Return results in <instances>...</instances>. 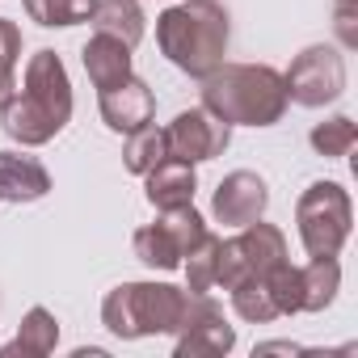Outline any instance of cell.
Instances as JSON below:
<instances>
[{
    "mask_svg": "<svg viewBox=\"0 0 358 358\" xmlns=\"http://www.w3.org/2000/svg\"><path fill=\"white\" fill-rule=\"evenodd\" d=\"M207 232L203 215L194 211V203L186 207H173V211H160L156 224L139 228L135 232V257L152 270H182V257L190 253V245Z\"/></svg>",
    "mask_w": 358,
    "mask_h": 358,
    "instance_id": "7",
    "label": "cell"
},
{
    "mask_svg": "<svg viewBox=\"0 0 358 358\" xmlns=\"http://www.w3.org/2000/svg\"><path fill=\"white\" fill-rule=\"evenodd\" d=\"M232 143V127L224 118H215L207 106L199 110H182L169 127H164V148L173 160H186V164H199V160H215L224 156Z\"/></svg>",
    "mask_w": 358,
    "mask_h": 358,
    "instance_id": "10",
    "label": "cell"
},
{
    "mask_svg": "<svg viewBox=\"0 0 358 358\" xmlns=\"http://www.w3.org/2000/svg\"><path fill=\"white\" fill-rule=\"evenodd\" d=\"M80 59H85L89 80L97 85V93L131 76V47L122 38H114V34H93L85 43V51H80Z\"/></svg>",
    "mask_w": 358,
    "mask_h": 358,
    "instance_id": "15",
    "label": "cell"
},
{
    "mask_svg": "<svg viewBox=\"0 0 358 358\" xmlns=\"http://www.w3.org/2000/svg\"><path fill=\"white\" fill-rule=\"evenodd\" d=\"M194 190H199V177H194V164H186V160L164 156L156 169L143 173V194L156 211H173V207L194 203Z\"/></svg>",
    "mask_w": 358,
    "mask_h": 358,
    "instance_id": "13",
    "label": "cell"
},
{
    "mask_svg": "<svg viewBox=\"0 0 358 358\" xmlns=\"http://www.w3.org/2000/svg\"><path fill=\"white\" fill-rule=\"evenodd\" d=\"M266 207H270V186L262 182L257 173H249V169L228 173L220 182V190H215V199H211L215 220L228 224V228H245V224L262 220Z\"/></svg>",
    "mask_w": 358,
    "mask_h": 358,
    "instance_id": "11",
    "label": "cell"
},
{
    "mask_svg": "<svg viewBox=\"0 0 358 358\" xmlns=\"http://www.w3.org/2000/svg\"><path fill=\"white\" fill-rule=\"evenodd\" d=\"M232 308H236L249 324H270V320H278V308H274V295H270L266 278H245L241 287H232Z\"/></svg>",
    "mask_w": 358,
    "mask_h": 358,
    "instance_id": "22",
    "label": "cell"
},
{
    "mask_svg": "<svg viewBox=\"0 0 358 358\" xmlns=\"http://www.w3.org/2000/svg\"><path fill=\"white\" fill-rule=\"evenodd\" d=\"M182 266H186V291H211L215 287V266H220V236H211V232H203L194 245H190V253L182 257Z\"/></svg>",
    "mask_w": 358,
    "mask_h": 358,
    "instance_id": "20",
    "label": "cell"
},
{
    "mask_svg": "<svg viewBox=\"0 0 358 358\" xmlns=\"http://www.w3.org/2000/svg\"><path fill=\"white\" fill-rule=\"evenodd\" d=\"M287 262V236L274 224H245L241 236L220 241V266H215V287L232 291L245 278H266L270 270H278Z\"/></svg>",
    "mask_w": 358,
    "mask_h": 358,
    "instance_id": "6",
    "label": "cell"
},
{
    "mask_svg": "<svg viewBox=\"0 0 358 358\" xmlns=\"http://www.w3.org/2000/svg\"><path fill=\"white\" fill-rule=\"evenodd\" d=\"M89 22H93L97 34H114V38H122L131 51L139 47V38H143V30H148V17H143V9H139V0H97L93 13H89Z\"/></svg>",
    "mask_w": 358,
    "mask_h": 358,
    "instance_id": "16",
    "label": "cell"
},
{
    "mask_svg": "<svg viewBox=\"0 0 358 358\" xmlns=\"http://www.w3.org/2000/svg\"><path fill=\"white\" fill-rule=\"evenodd\" d=\"M228 13L215 0H182L156 17L160 55L194 80L211 76L228 55Z\"/></svg>",
    "mask_w": 358,
    "mask_h": 358,
    "instance_id": "2",
    "label": "cell"
},
{
    "mask_svg": "<svg viewBox=\"0 0 358 358\" xmlns=\"http://www.w3.org/2000/svg\"><path fill=\"white\" fill-rule=\"evenodd\" d=\"M72 118V80L55 51H34L22 76V89L0 106V127L22 148L51 143Z\"/></svg>",
    "mask_w": 358,
    "mask_h": 358,
    "instance_id": "1",
    "label": "cell"
},
{
    "mask_svg": "<svg viewBox=\"0 0 358 358\" xmlns=\"http://www.w3.org/2000/svg\"><path fill=\"white\" fill-rule=\"evenodd\" d=\"M97 106H101L106 127H110V131H118V135L139 131V127H143V122H152V114H156V97H152V89H148L135 72H131L127 80H118V85L101 89V93H97Z\"/></svg>",
    "mask_w": 358,
    "mask_h": 358,
    "instance_id": "12",
    "label": "cell"
},
{
    "mask_svg": "<svg viewBox=\"0 0 358 358\" xmlns=\"http://www.w3.org/2000/svg\"><path fill=\"white\" fill-rule=\"evenodd\" d=\"M59 345V320L47 312V308H30L17 337L9 345H0V358H13V354H30V358H43Z\"/></svg>",
    "mask_w": 358,
    "mask_h": 358,
    "instance_id": "17",
    "label": "cell"
},
{
    "mask_svg": "<svg viewBox=\"0 0 358 358\" xmlns=\"http://www.w3.org/2000/svg\"><path fill=\"white\" fill-rule=\"evenodd\" d=\"M287 97L303 110H320L329 101H337L345 93V59L337 47H308L291 59V68L282 72Z\"/></svg>",
    "mask_w": 358,
    "mask_h": 358,
    "instance_id": "8",
    "label": "cell"
},
{
    "mask_svg": "<svg viewBox=\"0 0 358 358\" xmlns=\"http://www.w3.org/2000/svg\"><path fill=\"white\" fill-rule=\"evenodd\" d=\"M308 139H312V148H316L320 156L337 160V156H350V148H354V139H358V127H354V118L337 114V118H329V122H316Z\"/></svg>",
    "mask_w": 358,
    "mask_h": 358,
    "instance_id": "23",
    "label": "cell"
},
{
    "mask_svg": "<svg viewBox=\"0 0 358 358\" xmlns=\"http://www.w3.org/2000/svg\"><path fill=\"white\" fill-rule=\"evenodd\" d=\"M51 190V173L22 152H0V203H38Z\"/></svg>",
    "mask_w": 358,
    "mask_h": 358,
    "instance_id": "14",
    "label": "cell"
},
{
    "mask_svg": "<svg viewBox=\"0 0 358 358\" xmlns=\"http://www.w3.org/2000/svg\"><path fill=\"white\" fill-rule=\"evenodd\" d=\"M266 287H270V295H274L278 316H295V312H303V282H299V266L282 262L278 270H270V274H266Z\"/></svg>",
    "mask_w": 358,
    "mask_h": 358,
    "instance_id": "24",
    "label": "cell"
},
{
    "mask_svg": "<svg viewBox=\"0 0 358 358\" xmlns=\"http://www.w3.org/2000/svg\"><path fill=\"white\" fill-rule=\"evenodd\" d=\"M203 106L228 127H274L291 97L282 72L270 64H220L211 76H203Z\"/></svg>",
    "mask_w": 358,
    "mask_h": 358,
    "instance_id": "3",
    "label": "cell"
},
{
    "mask_svg": "<svg viewBox=\"0 0 358 358\" xmlns=\"http://www.w3.org/2000/svg\"><path fill=\"white\" fill-rule=\"evenodd\" d=\"M182 287L169 282H122L101 299V324L122 337V341H139V337H173L177 320L186 308Z\"/></svg>",
    "mask_w": 358,
    "mask_h": 358,
    "instance_id": "4",
    "label": "cell"
},
{
    "mask_svg": "<svg viewBox=\"0 0 358 358\" xmlns=\"http://www.w3.org/2000/svg\"><path fill=\"white\" fill-rule=\"evenodd\" d=\"M299 282H303V312H324L341 287L337 257H312L308 266H299Z\"/></svg>",
    "mask_w": 358,
    "mask_h": 358,
    "instance_id": "18",
    "label": "cell"
},
{
    "mask_svg": "<svg viewBox=\"0 0 358 358\" xmlns=\"http://www.w3.org/2000/svg\"><path fill=\"white\" fill-rule=\"evenodd\" d=\"M22 5H26L30 22L55 30V26H80V22H89L97 0H22Z\"/></svg>",
    "mask_w": 358,
    "mask_h": 358,
    "instance_id": "21",
    "label": "cell"
},
{
    "mask_svg": "<svg viewBox=\"0 0 358 358\" xmlns=\"http://www.w3.org/2000/svg\"><path fill=\"white\" fill-rule=\"evenodd\" d=\"M295 224L308 257H337L341 245L350 241L354 203L337 182H312L295 203Z\"/></svg>",
    "mask_w": 358,
    "mask_h": 358,
    "instance_id": "5",
    "label": "cell"
},
{
    "mask_svg": "<svg viewBox=\"0 0 358 358\" xmlns=\"http://www.w3.org/2000/svg\"><path fill=\"white\" fill-rule=\"evenodd\" d=\"M164 156H169V148H164V127H152V122H143L139 131H131V135H127L122 164H127L135 177H143L148 169H156Z\"/></svg>",
    "mask_w": 358,
    "mask_h": 358,
    "instance_id": "19",
    "label": "cell"
},
{
    "mask_svg": "<svg viewBox=\"0 0 358 358\" xmlns=\"http://www.w3.org/2000/svg\"><path fill=\"white\" fill-rule=\"evenodd\" d=\"M17 59H22V30L17 22L9 17H0V106H5L17 89Z\"/></svg>",
    "mask_w": 358,
    "mask_h": 358,
    "instance_id": "25",
    "label": "cell"
},
{
    "mask_svg": "<svg viewBox=\"0 0 358 358\" xmlns=\"http://www.w3.org/2000/svg\"><path fill=\"white\" fill-rule=\"evenodd\" d=\"M236 345V329L224 320V308L203 291H190L186 295V308H182V320L173 329V354L177 358H215V354H228Z\"/></svg>",
    "mask_w": 358,
    "mask_h": 358,
    "instance_id": "9",
    "label": "cell"
}]
</instances>
